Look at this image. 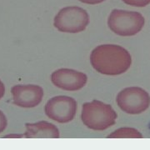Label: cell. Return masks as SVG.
I'll list each match as a JSON object with an SVG mask.
<instances>
[{"label":"cell","mask_w":150,"mask_h":150,"mask_svg":"<svg viewBox=\"0 0 150 150\" xmlns=\"http://www.w3.org/2000/svg\"><path fill=\"white\" fill-rule=\"evenodd\" d=\"M93 68L104 75H119L127 72L132 64V57L127 49L116 44H102L90 55Z\"/></svg>","instance_id":"obj_1"},{"label":"cell","mask_w":150,"mask_h":150,"mask_svg":"<svg viewBox=\"0 0 150 150\" xmlns=\"http://www.w3.org/2000/svg\"><path fill=\"white\" fill-rule=\"evenodd\" d=\"M117 118V112L108 103L93 100L83 104L81 113L82 122L87 128L92 130H106L114 125Z\"/></svg>","instance_id":"obj_2"},{"label":"cell","mask_w":150,"mask_h":150,"mask_svg":"<svg viewBox=\"0 0 150 150\" xmlns=\"http://www.w3.org/2000/svg\"><path fill=\"white\" fill-rule=\"evenodd\" d=\"M144 23V18L141 13L121 9H113L108 19V25L112 32L123 37L136 35Z\"/></svg>","instance_id":"obj_3"},{"label":"cell","mask_w":150,"mask_h":150,"mask_svg":"<svg viewBox=\"0 0 150 150\" xmlns=\"http://www.w3.org/2000/svg\"><path fill=\"white\" fill-rule=\"evenodd\" d=\"M89 23L87 11L79 7L62 8L54 18V27L62 33H76L84 31Z\"/></svg>","instance_id":"obj_4"},{"label":"cell","mask_w":150,"mask_h":150,"mask_svg":"<svg viewBox=\"0 0 150 150\" xmlns=\"http://www.w3.org/2000/svg\"><path fill=\"white\" fill-rule=\"evenodd\" d=\"M116 102L120 109L129 114L145 112L150 105L149 93L139 87H129L118 93Z\"/></svg>","instance_id":"obj_5"},{"label":"cell","mask_w":150,"mask_h":150,"mask_svg":"<svg viewBox=\"0 0 150 150\" xmlns=\"http://www.w3.org/2000/svg\"><path fill=\"white\" fill-rule=\"evenodd\" d=\"M77 101L72 97L56 96L50 98L45 105V113L52 120L67 123L74 118L77 112Z\"/></svg>","instance_id":"obj_6"},{"label":"cell","mask_w":150,"mask_h":150,"mask_svg":"<svg viewBox=\"0 0 150 150\" xmlns=\"http://www.w3.org/2000/svg\"><path fill=\"white\" fill-rule=\"evenodd\" d=\"M51 81L57 88L65 91H78L86 85L88 77L84 73L70 69H60L51 75Z\"/></svg>","instance_id":"obj_7"},{"label":"cell","mask_w":150,"mask_h":150,"mask_svg":"<svg viewBox=\"0 0 150 150\" xmlns=\"http://www.w3.org/2000/svg\"><path fill=\"white\" fill-rule=\"evenodd\" d=\"M13 103L21 108H34L42 102L44 92L42 87L35 84L15 85L11 88Z\"/></svg>","instance_id":"obj_8"},{"label":"cell","mask_w":150,"mask_h":150,"mask_svg":"<svg viewBox=\"0 0 150 150\" xmlns=\"http://www.w3.org/2000/svg\"><path fill=\"white\" fill-rule=\"evenodd\" d=\"M25 127L26 132L23 135L26 139H59L60 137L59 129L47 121L27 123Z\"/></svg>","instance_id":"obj_9"},{"label":"cell","mask_w":150,"mask_h":150,"mask_svg":"<svg viewBox=\"0 0 150 150\" xmlns=\"http://www.w3.org/2000/svg\"><path fill=\"white\" fill-rule=\"evenodd\" d=\"M108 139H143L144 136L134 128H120L107 136Z\"/></svg>","instance_id":"obj_10"},{"label":"cell","mask_w":150,"mask_h":150,"mask_svg":"<svg viewBox=\"0 0 150 150\" xmlns=\"http://www.w3.org/2000/svg\"><path fill=\"white\" fill-rule=\"evenodd\" d=\"M124 4L133 7H145L150 4V0H122Z\"/></svg>","instance_id":"obj_11"},{"label":"cell","mask_w":150,"mask_h":150,"mask_svg":"<svg viewBox=\"0 0 150 150\" xmlns=\"http://www.w3.org/2000/svg\"><path fill=\"white\" fill-rule=\"evenodd\" d=\"M7 125H8V120H7L5 114L3 111L0 110V134L4 131Z\"/></svg>","instance_id":"obj_12"},{"label":"cell","mask_w":150,"mask_h":150,"mask_svg":"<svg viewBox=\"0 0 150 150\" xmlns=\"http://www.w3.org/2000/svg\"><path fill=\"white\" fill-rule=\"evenodd\" d=\"M81 3H83L86 4H98L104 2L105 0H79Z\"/></svg>","instance_id":"obj_13"},{"label":"cell","mask_w":150,"mask_h":150,"mask_svg":"<svg viewBox=\"0 0 150 150\" xmlns=\"http://www.w3.org/2000/svg\"><path fill=\"white\" fill-rule=\"evenodd\" d=\"M4 94H5V86L4 83L0 80V99L4 96Z\"/></svg>","instance_id":"obj_14"},{"label":"cell","mask_w":150,"mask_h":150,"mask_svg":"<svg viewBox=\"0 0 150 150\" xmlns=\"http://www.w3.org/2000/svg\"><path fill=\"white\" fill-rule=\"evenodd\" d=\"M4 138H15V139H20V138H24L23 134H9V135H6Z\"/></svg>","instance_id":"obj_15"}]
</instances>
